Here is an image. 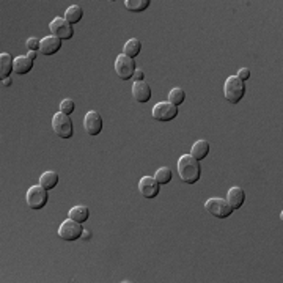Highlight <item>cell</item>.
I'll return each instance as SVG.
<instances>
[{
	"mask_svg": "<svg viewBox=\"0 0 283 283\" xmlns=\"http://www.w3.org/2000/svg\"><path fill=\"white\" fill-rule=\"evenodd\" d=\"M178 175L179 179L184 184H195V182L202 176V169H200V162L194 159L190 154H184L178 159Z\"/></svg>",
	"mask_w": 283,
	"mask_h": 283,
	"instance_id": "1",
	"label": "cell"
},
{
	"mask_svg": "<svg viewBox=\"0 0 283 283\" xmlns=\"http://www.w3.org/2000/svg\"><path fill=\"white\" fill-rule=\"evenodd\" d=\"M245 95V84L236 76H230L225 80L224 96L230 104H238Z\"/></svg>",
	"mask_w": 283,
	"mask_h": 283,
	"instance_id": "2",
	"label": "cell"
},
{
	"mask_svg": "<svg viewBox=\"0 0 283 283\" xmlns=\"http://www.w3.org/2000/svg\"><path fill=\"white\" fill-rule=\"evenodd\" d=\"M52 129L60 139H71L72 134H74V126H72L71 116L57 112L52 118Z\"/></svg>",
	"mask_w": 283,
	"mask_h": 283,
	"instance_id": "3",
	"label": "cell"
},
{
	"mask_svg": "<svg viewBox=\"0 0 283 283\" xmlns=\"http://www.w3.org/2000/svg\"><path fill=\"white\" fill-rule=\"evenodd\" d=\"M48 200H49V194H48V189H44L41 184L38 186H32L29 190H27V195H25V202L29 205L30 209H43L46 205H48Z\"/></svg>",
	"mask_w": 283,
	"mask_h": 283,
	"instance_id": "4",
	"label": "cell"
},
{
	"mask_svg": "<svg viewBox=\"0 0 283 283\" xmlns=\"http://www.w3.org/2000/svg\"><path fill=\"white\" fill-rule=\"evenodd\" d=\"M205 209L208 211V214H211L213 217L217 219H226L230 217L233 213V208L228 205V202L225 198H208L205 202Z\"/></svg>",
	"mask_w": 283,
	"mask_h": 283,
	"instance_id": "5",
	"label": "cell"
},
{
	"mask_svg": "<svg viewBox=\"0 0 283 283\" xmlns=\"http://www.w3.org/2000/svg\"><path fill=\"white\" fill-rule=\"evenodd\" d=\"M82 231H84V228H82V224L72 221V219H66L65 222H61V225L58 226V236L60 239L66 241V242H74V241H79L82 238Z\"/></svg>",
	"mask_w": 283,
	"mask_h": 283,
	"instance_id": "6",
	"label": "cell"
},
{
	"mask_svg": "<svg viewBox=\"0 0 283 283\" xmlns=\"http://www.w3.org/2000/svg\"><path fill=\"white\" fill-rule=\"evenodd\" d=\"M153 118L156 121H162V123H167L175 120L178 116V107L170 104L169 101H161L156 106L153 107Z\"/></svg>",
	"mask_w": 283,
	"mask_h": 283,
	"instance_id": "7",
	"label": "cell"
},
{
	"mask_svg": "<svg viewBox=\"0 0 283 283\" xmlns=\"http://www.w3.org/2000/svg\"><path fill=\"white\" fill-rule=\"evenodd\" d=\"M49 30L52 32L54 36H57L61 41L71 40L74 36V29L72 25L65 19V17H56L54 21L49 22Z\"/></svg>",
	"mask_w": 283,
	"mask_h": 283,
	"instance_id": "8",
	"label": "cell"
},
{
	"mask_svg": "<svg viewBox=\"0 0 283 283\" xmlns=\"http://www.w3.org/2000/svg\"><path fill=\"white\" fill-rule=\"evenodd\" d=\"M135 69H137V66H135L134 58L126 57L124 54H121V56L116 57V60H115V72L121 80L132 79Z\"/></svg>",
	"mask_w": 283,
	"mask_h": 283,
	"instance_id": "9",
	"label": "cell"
},
{
	"mask_svg": "<svg viewBox=\"0 0 283 283\" xmlns=\"http://www.w3.org/2000/svg\"><path fill=\"white\" fill-rule=\"evenodd\" d=\"M103 127H104V121H103L101 113L96 111L87 112V115L84 116V129L88 135L91 137L99 135L103 132Z\"/></svg>",
	"mask_w": 283,
	"mask_h": 283,
	"instance_id": "10",
	"label": "cell"
},
{
	"mask_svg": "<svg viewBox=\"0 0 283 283\" xmlns=\"http://www.w3.org/2000/svg\"><path fill=\"white\" fill-rule=\"evenodd\" d=\"M159 182L154 179L153 176H143L139 181V190L145 198H154L158 197L161 189H159Z\"/></svg>",
	"mask_w": 283,
	"mask_h": 283,
	"instance_id": "11",
	"label": "cell"
},
{
	"mask_svg": "<svg viewBox=\"0 0 283 283\" xmlns=\"http://www.w3.org/2000/svg\"><path fill=\"white\" fill-rule=\"evenodd\" d=\"M61 49V40L57 36H44L40 43V54L41 56H54Z\"/></svg>",
	"mask_w": 283,
	"mask_h": 283,
	"instance_id": "12",
	"label": "cell"
},
{
	"mask_svg": "<svg viewBox=\"0 0 283 283\" xmlns=\"http://www.w3.org/2000/svg\"><path fill=\"white\" fill-rule=\"evenodd\" d=\"M132 96H134L135 101L140 103V104L148 103L150 99H151V87L145 80L134 82V85H132Z\"/></svg>",
	"mask_w": 283,
	"mask_h": 283,
	"instance_id": "13",
	"label": "cell"
},
{
	"mask_svg": "<svg viewBox=\"0 0 283 283\" xmlns=\"http://www.w3.org/2000/svg\"><path fill=\"white\" fill-rule=\"evenodd\" d=\"M226 202H228V205H230L231 208H233V211L234 209H239V208H242V205H244V202H245V192H244V189L242 187H231L230 190H228L226 192Z\"/></svg>",
	"mask_w": 283,
	"mask_h": 283,
	"instance_id": "14",
	"label": "cell"
},
{
	"mask_svg": "<svg viewBox=\"0 0 283 283\" xmlns=\"http://www.w3.org/2000/svg\"><path fill=\"white\" fill-rule=\"evenodd\" d=\"M14 71V58L8 52L0 54V79L5 80Z\"/></svg>",
	"mask_w": 283,
	"mask_h": 283,
	"instance_id": "15",
	"label": "cell"
},
{
	"mask_svg": "<svg viewBox=\"0 0 283 283\" xmlns=\"http://www.w3.org/2000/svg\"><path fill=\"white\" fill-rule=\"evenodd\" d=\"M32 69H33V60H30L27 56H21V57H16L14 58V71H16V74H19V76L29 74Z\"/></svg>",
	"mask_w": 283,
	"mask_h": 283,
	"instance_id": "16",
	"label": "cell"
},
{
	"mask_svg": "<svg viewBox=\"0 0 283 283\" xmlns=\"http://www.w3.org/2000/svg\"><path fill=\"white\" fill-rule=\"evenodd\" d=\"M209 154V143L206 140H197L192 145V150H190V156L194 159H197L198 162L203 161Z\"/></svg>",
	"mask_w": 283,
	"mask_h": 283,
	"instance_id": "17",
	"label": "cell"
},
{
	"mask_svg": "<svg viewBox=\"0 0 283 283\" xmlns=\"http://www.w3.org/2000/svg\"><path fill=\"white\" fill-rule=\"evenodd\" d=\"M68 217L72 219V221L79 222V224H84V222L88 221V217H90V209L87 206H84V205H77V206L69 209Z\"/></svg>",
	"mask_w": 283,
	"mask_h": 283,
	"instance_id": "18",
	"label": "cell"
},
{
	"mask_svg": "<svg viewBox=\"0 0 283 283\" xmlns=\"http://www.w3.org/2000/svg\"><path fill=\"white\" fill-rule=\"evenodd\" d=\"M58 173L57 171H44L43 175L40 176V184L44 187V189H48V190H52L54 187H56L58 184Z\"/></svg>",
	"mask_w": 283,
	"mask_h": 283,
	"instance_id": "19",
	"label": "cell"
},
{
	"mask_svg": "<svg viewBox=\"0 0 283 283\" xmlns=\"http://www.w3.org/2000/svg\"><path fill=\"white\" fill-rule=\"evenodd\" d=\"M140 52H142V41H139L137 38H131L129 41H126L124 48H123V54L126 57L135 58Z\"/></svg>",
	"mask_w": 283,
	"mask_h": 283,
	"instance_id": "20",
	"label": "cell"
},
{
	"mask_svg": "<svg viewBox=\"0 0 283 283\" xmlns=\"http://www.w3.org/2000/svg\"><path fill=\"white\" fill-rule=\"evenodd\" d=\"M82 17H84V10H82V6H79V5H72V6H69L68 10L65 11V19L71 25L80 22Z\"/></svg>",
	"mask_w": 283,
	"mask_h": 283,
	"instance_id": "21",
	"label": "cell"
},
{
	"mask_svg": "<svg viewBox=\"0 0 283 283\" xmlns=\"http://www.w3.org/2000/svg\"><path fill=\"white\" fill-rule=\"evenodd\" d=\"M150 3H151L150 0H124L126 10H129L132 13H142L145 10H148Z\"/></svg>",
	"mask_w": 283,
	"mask_h": 283,
	"instance_id": "22",
	"label": "cell"
},
{
	"mask_svg": "<svg viewBox=\"0 0 283 283\" xmlns=\"http://www.w3.org/2000/svg\"><path fill=\"white\" fill-rule=\"evenodd\" d=\"M184 99H186V93H184V90H182V88L176 87V88L170 90V93H169V103L170 104L179 107L182 103H184Z\"/></svg>",
	"mask_w": 283,
	"mask_h": 283,
	"instance_id": "23",
	"label": "cell"
},
{
	"mask_svg": "<svg viewBox=\"0 0 283 283\" xmlns=\"http://www.w3.org/2000/svg\"><path fill=\"white\" fill-rule=\"evenodd\" d=\"M154 179H156L159 184H169V182L173 179V173L169 167H161L156 175H154Z\"/></svg>",
	"mask_w": 283,
	"mask_h": 283,
	"instance_id": "24",
	"label": "cell"
},
{
	"mask_svg": "<svg viewBox=\"0 0 283 283\" xmlns=\"http://www.w3.org/2000/svg\"><path fill=\"white\" fill-rule=\"evenodd\" d=\"M76 109V104L72 99H63V101L60 103V112L65 113V115H71L72 112H74Z\"/></svg>",
	"mask_w": 283,
	"mask_h": 283,
	"instance_id": "25",
	"label": "cell"
},
{
	"mask_svg": "<svg viewBox=\"0 0 283 283\" xmlns=\"http://www.w3.org/2000/svg\"><path fill=\"white\" fill-rule=\"evenodd\" d=\"M40 43H41V40H38V38H29L27 40V43H25V46H27V49L29 51H40Z\"/></svg>",
	"mask_w": 283,
	"mask_h": 283,
	"instance_id": "26",
	"label": "cell"
},
{
	"mask_svg": "<svg viewBox=\"0 0 283 283\" xmlns=\"http://www.w3.org/2000/svg\"><path fill=\"white\" fill-rule=\"evenodd\" d=\"M236 77L241 79L242 82L249 80V79H250V69H249V68H241V69L238 71V74H236Z\"/></svg>",
	"mask_w": 283,
	"mask_h": 283,
	"instance_id": "27",
	"label": "cell"
},
{
	"mask_svg": "<svg viewBox=\"0 0 283 283\" xmlns=\"http://www.w3.org/2000/svg\"><path fill=\"white\" fill-rule=\"evenodd\" d=\"M132 79H134V82H142V80H145V72H143L142 69H135Z\"/></svg>",
	"mask_w": 283,
	"mask_h": 283,
	"instance_id": "28",
	"label": "cell"
},
{
	"mask_svg": "<svg viewBox=\"0 0 283 283\" xmlns=\"http://www.w3.org/2000/svg\"><path fill=\"white\" fill-rule=\"evenodd\" d=\"M91 236H93V234H91V230H88V228H84V231H82V241H90L91 239Z\"/></svg>",
	"mask_w": 283,
	"mask_h": 283,
	"instance_id": "29",
	"label": "cell"
},
{
	"mask_svg": "<svg viewBox=\"0 0 283 283\" xmlns=\"http://www.w3.org/2000/svg\"><path fill=\"white\" fill-rule=\"evenodd\" d=\"M27 57H29L30 60L35 61V58L38 57V52H36V51H29V54H27Z\"/></svg>",
	"mask_w": 283,
	"mask_h": 283,
	"instance_id": "30",
	"label": "cell"
},
{
	"mask_svg": "<svg viewBox=\"0 0 283 283\" xmlns=\"http://www.w3.org/2000/svg\"><path fill=\"white\" fill-rule=\"evenodd\" d=\"M11 84H13V80L8 77V79H5V80H2V85L3 87H11Z\"/></svg>",
	"mask_w": 283,
	"mask_h": 283,
	"instance_id": "31",
	"label": "cell"
}]
</instances>
